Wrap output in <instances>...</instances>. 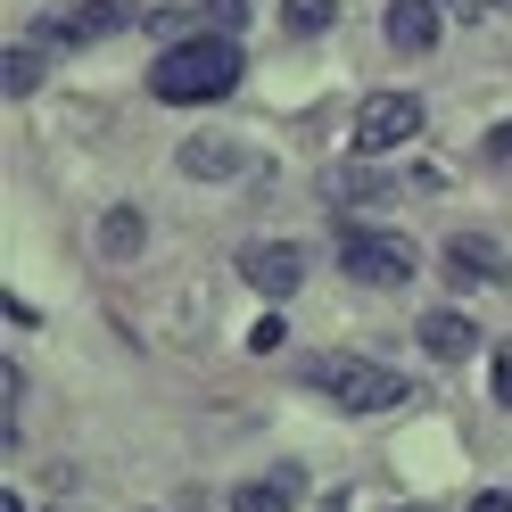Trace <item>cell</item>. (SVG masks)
<instances>
[{
	"label": "cell",
	"instance_id": "obj_1",
	"mask_svg": "<svg viewBox=\"0 0 512 512\" xmlns=\"http://www.w3.org/2000/svg\"><path fill=\"white\" fill-rule=\"evenodd\" d=\"M240 91V34H190V42H166L149 67V100L166 108H215Z\"/></svg>",
	"mask_w": 512,
	"mask_h": 512
},
{
	"label": "cell",
	"instance_id": "obj_2",
	"mask_svg": "<svg viewBox=\"0 0 512 512\" xmlns=\"http://www.w3.org/2000/svg\"><path fill=\"white\" fill-rule=\"evenodd\" d=\"M339 265L356 281H372V290H397V281L422 273V248H413L405 232H364V223L339 215Z\"/></svg>",
	"mask_w": 512,
	"mask_h": 512
},
{
	"label": "cell",
	"instance_id": "obj_3",
	"mask_svg": "<svg viewBox=\"0 0 512 512\" xmlns=\"http://www.w3.org/2000/svg\"><path fill=\"white\" fill-rule=\"evenodd\" d=\"M314 380H323V397L339 413H389V405H405V372L372 364V356H331Z\"/></svg>",
	"mask_w": 512,
	"mask_h": 512
},
{
	"label": "cell",
	"instance_id": "obj_4",
	"mask_svg": "<svg viewBox=\"0 0 512 512\" xmlns=\"http://www.w3.org/2000/svg\"><path fill=\"white\" fill-rule=\"evenodd\" d=\"M422 124H430V108L413 100V91H372V100L356 108V149L364 157H389L405 141H422Z\"/></svg>",
	"mask_w": 512,
	"mask_h": 512
},
{
	"label": "cell",
	"instance_id": "obj_5",
	"mask_svg": "<svg viewBox=\"0 0 512 512\" xmlns=\"http://www.w3.org/2000/svg\"><path fill=\"white\" fill-rule=\"evenodd\" d=\"M133 25V0H83V9H58L42 17V42H67V50H91V42H108Z\"/></svg>",
	"mask_w": 512,
	"mask_h": 512
},
{
	"label": "cell",
	"instance_id": "obj_6",
	"mask_svg": "<svg viewBox=\"0 0 512 512\" xmlns=\"http://www.w3.org/2000/svg\"><path fill=\"white\" fill-rule=\"evenodd\" d=\"M240 273H248L265 298H290L298 281H306V248H298V240H256V248L240 256Z\"/></svg>",
	"mask_w": 512,
	"mask_h": 512
},
{
	"label": "cell",
	"instance_id": "obj_7",
	"mask_svg": "<svg viewBox=\"0 0 512 512\" xmlns=\"http://www.w3.org/2000/svg\"><path fill=\"white\" fill-rule=\"evenodd\" d=\"M446 265H455V281L471 290V281H512V256L496 240H479V232H455L446 240Z\"/></svg>",
	"mask_w": 512,
	"mask_h": 512
},
{
	"label": "cell",
	"instance_id": "obj_8",
	"mask_svg": "<svg viewBox=\"0 0 512 512\" xmlns=\"http://www.w3.org/2000/svg\"><path fill=\"white\" fill-rule=\"evenodd\" d=\"M389 50H405V58L438 50V9H430V0H397V9H389Z\"/></svg>",
	"mask_w": 512,
	"mask_h": 512
},
{
	"label": "cell",
	"instance_id": "obj_9",
	"mask_svg": "<svg viewBox=\"0 0 512 512\" xmlns=\"http://www.w3.org/2000/svg\"><path fill=\"white\" fill-rule=\"evenodd\" d=\"M174 166H182L190 182H223V174H240V149H232V141H182Z\"/></svg>",
	"mask_w": 512,
	"mask_h": 512
},
{
	"label": "cell",
	"instance_id": "obj_10",
	"mask_svg": "<svg viewBox=\"0 0 512 512\" xmlns=\"http://www.w3.org/2000/svg\"><path fill=\"white\" fill-rule=\"evenodd\" d=\"M471 339H479V331L463 323V314H422V347H430L438 364H463V356H471Z\"/></svg>",
	"mask_w": 512,
	"mask_h": 512
},
{
	"label": "cell",
	"instance_id": "obj_11",
	"mask_svg": "<svg viewBox=\"0 0 512 512\" xmlns=\"http://www.w3.org/2000/svg\"><path fill=\"white\" fill-rule=\"evenodd\" d=\"M298 488H306L298 471H281V479H248V488L232 496V512H298Z\"/></svg>",
	"mask_w": 512,
	"mask_h": 512
},
{
	"label": "cell",
	"instance_id": "obj_12",
	"mask_svg": "<svg viewBox=\"0 0 512 512\" xmlns=\"http://www.w3.org/2000/svg\"><path fill=\"white\" fill-rule=\"evenodd\" d=\"M141 240H149L141 207H108V223H100V248H108V256H141Z\"/></svg>",
	"mask_w": 512,
	"mask_h": 512
},
{
	"label": "cell",
	"instance_id": "obj_13",
	"mask_svg": "<svg viewBox=\"0 0 512 512\" xmlns=\"http://www.w3.org/2000/svg\"><path fill=\"white\" fill-rule=\"evenodd\" d=\"M0 91H9V100H34V91H42V50H17L9 42V58H0Z\"/></svg>",
	"mask_w": 512,
	"mask_h": 512
},
{
	"label": "cell",
	"instance_id": "obj_14",
	"mask_svg": "<svg viewBox=\"0 0 512 512\" xmlns=\"http://www.w3.org/2000/svg\"><path fill=\"white\" fill-rule=\"evenodd\" d=\"M331 9H339V0H281V25H290V34H323Z\"/></svg>",
	"mask_w": 512,
	"mask_h": 512
},
{
	"label": "cell",
	"instance_id": "obj_15",
	"mask_svg": "<svg viewBox=\"0 0 512 512\" xmlns=\"http://www.w3.org/2000/svg\"><path fill=\"white\" fill-rule=\"evenodd\" d=\"M199 25H207V34H240V25H248V0H199Z\"/></svg>",
	"mask_w": 512,
	"mask_h": 512
},
{
	"label": "cell",
	"instance_id": "obj_16",
	"mask_svg": "<svg viewBox=\"0 0 512 512\" xmlns=\"http://www.w3.org/2000/svg\"><path fill=\"white\" fill-rule=\"evenodd\" d=\"M339 199H389V182H380L372 166H347L339 174Z\"/></svg>",
	"mask_w": 512,
	"mask_h": 512
},
{
	"label": "cell",
	"instance_id": "obj_17",
	"mask_svg": "<svg viewBox=\"0 0 512 512\" xmlns=\"http://www.w3.org/2000/svg\"><path fill=\"white\" fill-rule=\"evenodd\" d=\"M488 389H496V405L512 413V339L496 347V364H488Z\"/></svg>",
	"mask_w": 512,
	"mask_h": 512
},
{
	"label": "cell",
	"instance_id": "obj_18",
	"mask_svg": "<svg viewBox=\"0 0 512 512\" xmlns=\"http://www.w3.org/2000/svg\"><path fill=\"white\" fill-rule=\"evenodd\" d=\"M281 339H290V323H281V314H265V323H256V331H248V347H256V356H273V347H281Z\"/></svg>",
	"mask_w": 512,
	"mask_h": 512
},
{
	"label": "cell",
	"instance_id": "obj_19",
	"mask_svg": "<svg viewBox=\"0 0 512 512\" xmlns=\"http://www.w3.org/2000/svg\"><path fill=\"white\" fill-rule=\"evenodd\" d=\"M479 157H488V166H504V174H512V124H496V133L479 141Z\"/></svg>",
	"mask_w": 512,
	"mask_h": 512
},
{
	"label": "cell",
	"instance_id": "obj_20",
	"mask_svg": "<svg viewBox=\"0 0 512 512\" xmlns=\"http://www.w3.org/2000/svg\"><path fill=\"white\" fill-rule=\"evenodd\" d=\"M471 512H512V496H504V488H488V496H479Z\"/></svg>",
	"mask_w": 512,
	"mask_h": 512
},
{
	"label": "cell",
	"instance_id": "obj_21",
	"mask_svg": "<svg viewBox=\"0 0 512 512\" xmlns=\"http://www.w3.org/2000/svg\"><path fill=\"white\" fill-rule=\"evenodd\" d=\"M430 9H455V17H479V9H471V0H430Z\"/></svg>",
	"mask_w": 512,
	"mask_h": 512
},
{
	"label": "cell",
	"instance_id": "obj_22",
	"mask_svg": "<svg viewBox=\"0 0 512 512\" xmlns=\"http://www.w3.org/2000/svg\"><path fill=\"white\" fill-rule=\"evenodd\" d=\"M0 512H25V504H17V496H0Z\"/></svg>",
	"mask_w": 512,
	"mask_h": 512
},
{
	"label": "cell",
	"instance_id": "obj_23",
	"mask_svg": "<svg viewBox=\"0 0 512 512\" xmlns=\"http://www.w3.org/2000/svg\"><path fill=\"white\" fill-rule=\"evenodd\" d=\"M397 512H430V504H397Z\"/></svg>",
	"mask_w": 512,
	"mask_h": 512
},
{
	"label": "cell",
	"instance_id": "obj_24",
	"mask_svg": "<svg viewBox=\"0 0 512 512\" xmlns=\"http://www.w3.org/2000/svg\"><path fill=\"white\" fill-rule=\"evenodd\" d=\"M488 9H512V0H488Z\"/></svg>",
	"mask_w": 512,
	"mask_h": 512
}]
</instances>
